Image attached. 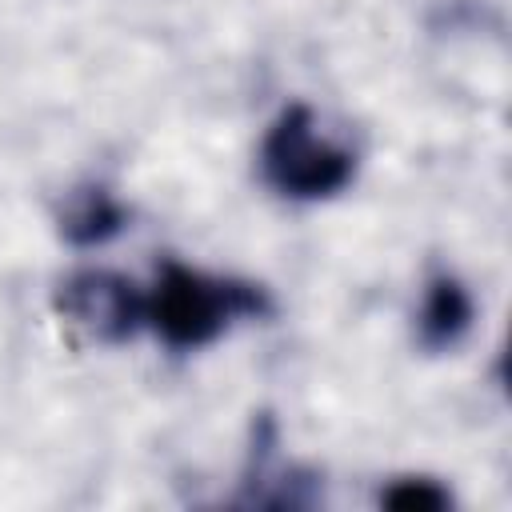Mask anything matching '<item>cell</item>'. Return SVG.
<instances>
[{
	"instance_id": "5b68a950",
	"label": "cell",
	"mask_w": 512,
	"mask_h": 512,
	"mask_svg": "<svg viewBox=\"0 0 512 512\" xmlns=\"http://www.w3.org/2000/svg\"><path fill=\"white\" fill-rule=\"evenodd\" d=\"M124 228V208L104 192V188H84L68 200L64 216H60V232L72 240V244H104L112 240L116 232Z\"/></svg>"
},
{
	"instance_id": "3957f363",
	"label": "cell",
	"mask_w": 512,
	"mask_h": 512,
	"mask_svg": "<svg viewBox=\"0 0 512 512\" xmlns=\"http://www.w3.org/2000/svg\"><path fill=\"white\" fill-rule=\"evenodd\" d=\"M56 304L64 320L96 340H128L144 328V292L120 272L84 268L60 284Z\"/></svg>"
},
{
	"instance_id": "8992f818",
	"label": "cell",
	"mask_w": 512,
	"mask_h": 512,
	"mask_svg": "<svg viewBox=\"0 0 512 512\" xmlns=\"http://www.w3.org/2000/svg\"><path fill=\"white\" fill-rule=\"evenodd\" d=\"M384 504L388 508H432V512H440V508H448L452 500H448V492L436 484V480H396L388 492H384Z\"/></svg>"
},
{
	"instance_id": "277c9868",
	"label": "cell",
	"mask_w": 512,
	"mask_h": 512,
	"mask_svg": "<svg viewBox=\"0 0 512 512\" xmlns=\"http://www.w3.org/2000/svg\"><path fill=\"white\" fill-rule=\"evenodd\" d=\"M472 324V296L468 288L440 272L428 280L424 288V300H420V312H416V332H420V344L424 348H452Z\"/></svg>"
},
{
	"instance_id": "6da1fadb",
	"label": "cell",
	"mask_w": 512,
	"mask_h": 512,
	"mask_svg": "<svg viewBox=\"0 0 512 512\" xmlns=\"http://www.w3.org/2000/svg\"><path fill=\"white\" fill-rule=\"evenodd\" d=\"M268 296L260 284L208 276L180 260H164L152 288L144 292V328H152L168 348L192 352L228 332L240 316H264Z\"/></svg>"
},
{
	"instance_id": "7a4b0ae2",
	"label": "cell",
	"mask_w": 512,
	"mask_h": 512,
	"mask_svg": "<svg viewBox=\"0 0 512 512\" xmlns=\"http://www.w3.org/2000/svg\"><path fill=\"white\" fill-rule=\"evenodd\" d=\"M260 172L288 200H324L352 180L356 156L320 136L304 104H292L276 116L260 144Z\"/></svg>"
}]
</instances>
